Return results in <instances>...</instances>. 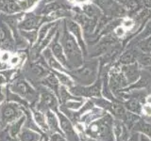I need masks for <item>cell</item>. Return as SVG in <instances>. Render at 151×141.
<instances>
[{"mask_svg": "<svg viewBox=\"0 0 151 141\" xmlns=\"http://www.w3.org/2000/svg\"><path fill=\"white\" fill-rule=\"evenodd\" d=\"M21 35L23 37L27 38V39L30 41V43H32L33 41H35L36 39H37V36H38V32L37 30H28V31H26V30H21Z\"/></svg>", "mask_w": 151, "mask_h": 141, "instance_id": "cell-40", "label": "cell"}, {"mask_svg": "<svg viewBox=\"0 0 151 141\" xmlns=\"http://www.w3.org/2000/svg\"><path fill=\"white\" fill-rule=\"evenodd\" d=\"M40 24H41L40 16L33 15V14H27L25 20L22 21L18 25V27L20 30H32V29H37Z\"/></svg>", "mask_w": 151, "mask_h": 141, "instance_id": "cell-19", "label": "cell"}, {"mask_svg": "<svg viewBox=\"0 0 151 141\" xmlns=\"http://www.w3.org/2000/svg\"><path fill=\"white\" fill-rule=\"evenodd\" d=\"M147 69H149V70H150V72H151V67H150V68H147Z\"/></svg>", "mask_w": 151, "mask_h": 141, "instance_id": "cell-51", "label": "cell"}, {"mask_svg": "<svg viewBox=\"0 0 151 141\" xmlns=\"http://www.w3.org/2000/svg\"><path fill=\"white\" fill-rule=\"evenodd\" d=\"M124 8L127 12V16H132L135 13L140 11L142 9H144V5L142 0H127V3L124 5Z\"/></svg>", "mask_w": 151, "mask_h": 141, "instance_id": "cell-26", "label": "cell"}, {"mask_svg": "<svg viewBox=\"0 0 151 141\" xmlns=\"http://www.w3.org/2000/svg\"><path fill=\"white\" fill-rule=\"evenodd\" d=\"M61 45L64 51V55L69 64L70 70L78 69L84 63L83 52L78 45L75 37L68 31L66 24L64 23V28L61 36Z\"/></svg>", "mask_w": 151, "mask_h": 141, "instance_id": "cell-2", "label": "cell"}, {"mask_svg": "<svg viewBox=\"0 0 151 141\" xmlns=\"http://www.w3.org/2000/svg\"><path fill=\"white\" fill-rule=\"evenodd\" d=\"M141 70L142 68L137 63V61L132 64L121 65V72L125 75L127 81L129 83V86L135 83L139 79L141 74Z\"/></svg>", "mask_w": 151, "mask_h": 141, "instance_id": "cell-13", "label": "cell"}, {"mask_svg": "<svg viewBox=\"0 0 151 141\" xmlns=\"http://www.w3.org/2000/svg\"><path fill=\"white\" fill-rule=\"evenodd\" d=\"M121 41V39L117 38L113 33L108 35H104L100 38V40L96 41V44L94 45V48L92 54L89 55V58H97L103 54H105L108 50H110L111 47L116 44L117 42Z\"/></svg>", "mask_w": 151, "mask_h": 141, "instance_id": "cell-5", "label": "cell"}, {"mask_svg": "<svg viewBox=\"0 0 151 141\" xmlns=\"http://www.w3.org/2000/svg\"><path fill=\"white\" fill-rule=\"evenodd\" d=\"M79 141H92L90 138L86 137V136H84V137H80V140Z\"/></svg>", "mask_w": 151, "mask_h": 141, "instance_id": "cell-47", "label": "cell"}, {"mask_svg": "<svg viewBox=\"0 0 151 141\" xmlns=\"http://www.w3.org/2000/svg\"><path fill=\"white\" fill-rule=\"evenodd\" d=\"M55 25H57V23H55V22H49L48 24H46V25H45L44 26L41 28V30L39 32V39H38V43L41 42L42 40L45 39V34L47 33V31H48V29H51V28L53 27Z\"/></svg>", "mask_w": 151, "mask_h": 141, "instance_id": "cell-38", "label": "cell"}, {"mask_svg": "<svg viewBox=\"0 0 151 141\" xmlns=\"http://www.w3.org/2000/svg\"><path fill=\"white\" fill-rule=\"evenodd\" d=\"M35 1L36 0H23V1H18V5L20 6L21 9L26 11V9H29L35 3Z\"/></svg>", "mask_w": 151, "mask_h": 141, "instance_id": "cell-41", "label": "cell"}, {"mask_svg": "<svg viewBox=\"0 0 151 141\" xmlns=\"http://www.w3.org/2000/svg\"><path fill=\"white\" fill-rule=\"evenodd\" d=\"M150 17H151V9H150Z\"/></svg>", "mask_w": 151, "mask_h": 141, "instance_id": "cell-50", "label": "cell"}, {"mask_svg": "<svg viewBox=\"0 0 151 141\" xmlns=\"http://www.w3.org/2000/svg\"><path fill=\"white\" fill-rule=\"evenodd\" d=\"M59 118L60 127L63 132V135L67 141H79L80 136L78 134V131L76 129L73 122L66 117L63 112H56Z\"/></svg>", "mask_w": 151, "mask_h": 141, "instance_id": "cell-7", "label": "cell"}, {"mask_svg": "<svg viewBox=\"0 0 151 141\" xmlns=\"http://www.w3.org/2000/svg\"><path fill=\"white\" fill-rule=\"evenodd\" d=\"M42 83L46 85L47 87L50 88L52 90L55 92V94L59 97V89H60V81L58 77L56 76L54 73H49L42 80Z\"/></svg>", "mask_w": 151, "mask_h": 141, "instance_id": "cell-25", "label": "cell"}, {"mask_svg": "<svg viewBox=\"0 0 151 141\" xmlns=\"http://www.w3.org/2000/svg\"><path fill=\"white\" fill-rule=\"evenodd\" d=\"M140 141H151V138L144 134H140Z\"/></svg>", "mask_w": 151, "mask_h": 141, "instance_id": "cell-44", "label": "cell"}, {"mask_svg": "<svg viewBox=\"0 0 151 141\" xmlns=\"http://www.w3.org/2000/svg\"><path fill=\"white\" fill-rule=\"evenodd\" d=\"M112 132L115 141H127L131 134V131L124 124V122L116 119L113 120Z\"/></svg>", "mask_w": 151, "mask_h": 141, "instance_id": "cell-17", "label": "cell"}, {"mask_svg": "<svg viewBox=\"0 0 151 141\" xmlns=\"http://www.w3.org/2000/svg\"><path fill=\"white\" fill-rule=\"evenodd\" d=\"M40 139V135L29 129L21 130L20 141H38Z\"/></svg>", "mask_w": 151, "mask_h": 141, "instance_id": "cell-30", "label": "cell"}, {"mask_svg": "<svg viewBox=\"0 0 151 141\" xmlns=\"http://www.w3.org/2000/svg\"><path fill=\"white\" fill-rule=\"evenodd\" d=\"M60 31H57L56 36L54 38L53 41H52L51 44V50H52V54L54 55V56L59 60V62L61 63V65L63 66L64 68L67 69V70H70L69 64L67 62V59H66V56L64 55V51L63 48V45L60 43L59 39H60Z\"/></svg>", "mask_w": 151, "mask_h": 141, "instance_id": "cell-15", "label": "cell"}, {"mask_svg": "<svg viewBox=\"0 0 151 141\" xmlns=\"http://www.w3.org/2000/svg\"><path fill=\"white\" fill-rule=\"evenodd\" d=\"M135 45L137 46V48L141 52H143V53H151V36L138 41Z\"/></svg>", "mask_w": 151, "mask_h": 141, "instance_id": "cell-33", "label": "cell"}, {"mask_svg": "<svg viewBox=\"0 0 151 141\" xmlns=\"http://www.w3.org/2000/svg\"><path fill=\"white\" fill-rule=\"evenodd\" d=\"M19 116H20V110L16 103H9L3 105L1 109V120L5 123L15 121Z\"/></svg>", "mask_w": 151, "mask_h": 141, "instance_id": "cell-14", "label": "cell"}, {"mask_svg": "<svg viewBox=\"0 0 151 141\" xmlns=\"http://www.w3.org/2000/svg\"><path fill=\"white\" fill-rule=\"evenodd\" d=\"M45 120H46V124L48 126V129H50L53 132H56V133L63 135V132L60 130V127L58 115H56L54 111L47 110L45 113Z\"/></svg>", "mask_w": 151, "mask_h": 141, "instance_id": "cell-21", "label": "cell"}, {"mask_svg": "<svg viewBox=\"0 0 151 141\" xmlns=\"http://www.w3.org/2000/svg\"><path fill=\"white\" fill-rule=\"evenodd\" d=\"M58 106H59V101L56 98L52 92L45 91L44 93H42L41 96V102L39 103V109L42 110H51L54 111L55 113L58 112Z\"/></svg>", "mask_w": 151, "mask_h": 141, "instance_id": "cell-16", "label": "cell"}, {"mask_svg": "<svg viewBox=\"0 0 151 141\" xmlns=\"http://www.w3.org/2000/svg\"><path fill=\"white\" fill-rule=\"evenodd\" d=\"M66 26H67L68 31L72 34L75 39L77 40L78 45L80 46V48L83 51V55L87 56V49H86V44H85L84 40H83V36H82V29L81 27L79 26L78 23H76L73 19L68 18L64 20Z\"/></svg>", "mask_w": 151, "mask_h": 141, "instance_id": "cell-11", "label": "cell"}, {"mask_svg": "<svg viewBox=\"0 0 151 141\" xmlns=\"http://www.w3.org/2000/svg\"><path fill=\"white\" fill-rule=\"evenodd\" d=\"M0 9L9 13H13L20 11L21 8L13 0H0Z\"/></svg>", "mask_w": 151, "mask_h": 141, "instance_id": "cell-27", "label": "cell"}, {"mask_svg": "<svg viewBox=\"0 0 151 141\" xmlns=\"http://www.w3.org/2000/svg\"><path fill=\"white\" fill-rule=\"evenodd\" d=\"M127 141H140V134L137 132H131L130 136Z\"/></svg>", "mask_w": 151, "mask_h": 141, "instance_id": "cell-42", "label": "cell"}, {"mask_svg": "<svg viewBox=\"0 0 151 141\" xmlns=\"http://www.w3.org/2000/svg\"><path fill=\"white\" fill-rule=\"evenodd\" d=\"M137 63L141 68H150L151 67V53H143L141 52L137 58Z\"/></svg>", "mask_w": 151, "mask_h": 141, "instance_id": "cell-32", "label": "cell"}, {"mask_svg": "<svg viewBox=\"0 0 151 141\" xmlns=\"http://www.w3.org/2000/svg\"><path fill=\"white\" fill-rule=\"evenodd\" d=\"M139 89H145L151 93V72L147 68H142L139 79L135 83L122 89V91L129 92L131 90H139Z\"/></svg>", "mask_w": 151, "mask_h": 141, "instance_id": "cell-8", "label": "cell"}, {"mask_svg": "<svg viewBox=\"0 0 151 141\" xmlns=\"http://www.w3.org/2000/svg\"><path fill=\"white\" fill-rule=\"evenodd\" d=\"M6 82H7V78L3 74L0 73V85H4Z\"/></svg>", "mask_w": 151, "mask_h": 141, "instance_id": "cell-45", "label": "cell"}, {"mask_svg": "<svg viewBox=\"0 0 151 141\" xmlns=\"http://www.w3.org/2000/svg\"><path fill=\"white\" fill-rule=\"evenodd\" d=\"M53 73L56 74V76L58 77L60 83L63 85V86H65L66 88H68L75 86V84H76L75 81L68 73L58 72V70H53Z\"/></svg>", "mask_w": 151, "mask_h": 141, "instance_id": "cell-28", "label": "cell"}, {"mask_svg": "<svg viewBox=\"0 0 151 141\" xmlns=\"http://www.w3.org/2000/svg\"><path fill=\"white\" fill-rule=\"evenodd\" d=\"M131 132H137L139 134H144L151 138V123L142 117L134 124Z\"/></svg>", "mask_w": 151, "mask_h": 141, "instance_id": "cell-23", "label": "cell"}, {"mask_svg": "<svg viewBox=\"0 0 151 141\" xmlns=\"http://www.w3.org/2000/svg\"><path fill=\"white\" fill-rule=\"evenodd\" d=\"M25 122V117H21L18 120L13 121V123L12 124L11 128H9V133L12 137H14L15 135H17L22 130V125Z\"/></svg>", "mask_w": 151, "mask_h": 141, "instance_id": "cell-34", "label": "cell"}, {"mask_svg": "<svg viewBox=\"0 0 151 141\" xmlns=\"http://www.w3.org/2000/svg\"><path fill=\"white\" fill-rule=\"evenodd\" d=\"M114 118L110 113L90 123L84 129V135L96 141H115L112 132Z\"/></svg>", "mask_w": 151, "mask_h": 141, "instance_id": "cell-1", "label": "cell"}, {"mask_svg": "<svg viewBox=\"0 0 151 141\" xmlns=\"http://www.w3.org/2000/svg\"><path fill=\"white\" fill-rule=\"evenodd\" d=\"M77 1H78V2H85V1H87V0H77Z\"/></svg>", "mask_w": 151, "mask_h": 141, "instance_id": "cell-49", "label": "cell"}, {"mask_svg": "<svg viewBox=\"0 0 151 141\" xmlns=\"http://www.w3.org/2000/svg\"><path fill=\"white\" fill-rule=\"evenodd\" d=\"M31 70L33 74H35L37 77H45L47 74L49 73V72L45 68L42 67V65H40L39 63H33L31 64Z\"/></svg>", "mask_w": 151, "mask_h": 141, "instance_id": "cell-35", "label": "cell"}, {"mask_svg": "<svg viewBox=\"0 0 151 141\" xmlns=\"http://www.w3.org/2000/svg\"><path fill=\"white\" fill-rule=\"evenodd\" d=\"M3 100H4V95H3V93L0 91V103H1Z\"/></svg>", "mask_w": 151, "mask_h": 141, "instance_id": "cell-48", "label": "cell"}, {"mask_svg": "<svg viewBox=\"0 0 151 141\" xmlns=\"http://www.w3.org/2000/svg\"><path fill=\"white\" fill-rule=\"evenodd\" d=\"M107 113L108 112L102 109V108L94 106L93 109H91L89 112H87L86 114H84L81 117V119H80V123H82V125L84 127H86L90 123H92L93 121L101 119V118L105 116Z\"/></svg>", "mask_w": 151, "mask_h": 141, "instance_id": "cell-18", "label": "cell"}, {"mask_svg": "<svg viewBox=\"0 0 151 141\" xmlns=\"http://www.w3.org/2000/svg\"><path fill=\"white\" fill-rule=\"evenodd\" d=\"M123 50H124V48H123L122 41L117 42V43L113 45L110 50H108L105 54H103L102 56H99V58H97L99 61V68H102L104 66L109 65V64L116 63V61L119 58Z\"/></svg>", "mask_w": 151, "mask_h": 141, "instance_id": "cell-9", "label": "cell"}, {"mask_svg": "<svg viewBox=\"0 0 151 141\" xmlns=\"http://www.w3.org/2000/svg\"><path fill=\"white\" fill-rule=\"evenodd\" d=\"M140 53L141 51L137 48L136 45H131V46L127 45L123 50L119 58L116 61V63L119 65H127V64L134 63L137 61V58H138Z\"/></svg>", "mask_w": 151, "mask_h": 141, "instance_id": "cell-12", "label": "cell"}, {"mask_svg": "<svg viewBox=\"0 0 151 141\" xmlns=\"http://www.w3.org/2000/svg\"><path fill=\"white\" fill-rule=\"evenodd\" d=\"M115 2H117L118 4H120V5H122L123 7H124V5L127 3V0H114Z\"/></svg>", "mask_w": 151, "mask_h": 141, "instance_id": "cell-46", "label": "cell"}, {"mask_svg": "<svg viewBox=\"0 0 151 141\" xmlns=\"http://www.w3.org/2000/svg\"><path fill=\"white\" fill-rule=\"evenodd\" d=\"M122 103L127 111L134 113V114H137V115H140V116H142V114H143L144 103L141 101H139L138 99H136L134 97H129Z\"/></svg>", "mask_w": 151, "mask_h": 141, "instance_id": "cell-20", "label": "cell"}, {"mask_svg": "<svg viewBox=\"0 0 151 141\" xmlns=\"http://www.w3.org/2000/svg\"><path fill=\"white\" fill-rule=\"evenodd\" d=\"M85 100H70L68 102L64 103L63 106L66 107L69 110L72 111H78L80 107L83 105Z\"/></svg>", "mask_w": 151, "mask_h": 141, "instance_id": "cell-36", "label": "cell"}, {"mask_svg": "<svg viewBox=\"0 0 151 141\" xmlns=\"http://www.w3.org/2000/svg\"><path fill=\"white\" fill-rule=\"evenodd\" d=\"M34 119L38 123V125L41 126V128L45 129V130L48 129V126H47V124H46V120H45V115H42V113L36 111V112H34Z\"/></svg>", "mask_w": 151, "mask_h": 141, "instance_id": "cell-39", "label": "cell"}, {"mask_svg": "<svg viewBox=\"0 0 151 141\" xmlns=\"http://www.w3.org/2000/svg\"><path fill=\"white\" fill-rule=\"evenodd\" d=\"M66 9L63 4L60 3H58V2H53V3H50L48 5H46V6L42 9V14H48V13H51L55 11H58V9Z\"/></svg>", "mask_w": 151, "mask_h": 141, "instance_id": "cell-37", "label": "cell"}, {"mask_svg": "<svg viewBox=\"0 0 151 141\" xmlns=\"http://www.w3.org/2000/svg\"><path fill=\"white\" fill-rule=\"evenodd\" d=\"M144 7L146 9H151V0H142Z\"/></svg>", "mask_w": 151, "mask_h": 141, "instance_id": "cell-43", "label": "cell"}, {"mask_svg": "<svg viewBox=\"0 0 151 141\" xmlns=\"http://www.w3.org/2000/svg\"><path fill=\"white\" fill-rule=\"evenodd\" d=\"M81 11L84 14H86L88 17L93 18V19H96V20H99L103 14L101 9L93 3L84 5V6L81 8Z\"/></svg>", "mask_w": 151, "mask_h": 141, "instance_id": "cell-24", "label": "cell"}, {"mask_svg": "<svg viewBox=\"0 0 151 141\" xmlns=\"http://www.w3.org/2000/svg\"><path fill=\"white\" fill-rule=\"evenodd\" d=\"M73 20L76 23H78L79 26L81 27V29H83V34L86 39L91 35L94 34V31H96L97 22H98V20H96V19L90 18L86 14H84L81 11H78L74 14Z\"/></svg>", "mask_w": 151, "mask_h": 141, "instance_id": "cell-6", "label": "cell"}, {"mask_svg": "<svg viewBox=\"0 0 151 141\" xmlns=\"http://www.w3.org/2000/svg\"><path fill=\"white\" fill-rule=\"evenodd\" d=\"M44 56H45V59L47 60V63H48V65L50 66V68H52L54 70H58V72L68 73V70H65L63 66L61 65V63L59 62V60L57 59L55 56H53V54L51 53L50 49H45L44 52Z\"/></svg>", "mask_w": 151, "mask_h": 141, "instance_id": "cell-22", "label": "cell"}, {"mask_svg": "<svg viewBox=\"0 0 151 141\" xmlns=\"http://www.w3.org/2000/svg\"><path fill=\"white\" fill-rule=\"evenodd\" d=\"M68 74L73 78L77 85L88 86L94 83L98 78L99 74V61L98 58H94L86 61L78 69L68 70Z\"/></svg>", "mask_w": 151, "mask_h": 141, "instance_id": "cell-3", "label": "cell"}, {"mask_svg": "<svg viewBox=\"0 0 151 141\" xmlns=\"http://www.w3.org/2000/svg\"><path fill=\"white\" fill-rule=\"evenodd\" d=\"M58 25V24H57ZM57 25H55L53 27L51 28L50 29V32L48 33V35H47L46 37H45V39H44L42 40L41 42H39V43L37 44V50H36V53L37 54H39V52L40 51H42V49L45 48V47H46V45L49 43V41H51V39H52V37L54 36V34L55 33L58 31L57 29H58V27H57Z\"/></svg>", "mask_w": 151, "mask_h": 141, "instance_id": "cell-31", "label": "cell"}, {"mask_svg": "<svg viewBox=\"0 0 151 141\" xmlns=\"http://www.w3.org/2000/svg\"><path fill=\"white\" fill-rule=\"evenodd\" d=\"M69 91L73 95L81 98H100L102 97V79L98 77L96 82L92 85H88V86L76 84V86L69 88Z\"/></svg>", "mask_w": 151, "mask_h": 141, "instance_id": "cell-4", "label": "cell"}, {"mask_svg": "<svg viewBox=\"0 0 151 141\" xmlns=\"http://www.w3.org/2000/svg\"><path fill=\"white\" fill-rule=\"evenodd\" d=\"M141 118H142V116L134 114V113H131V112L127 110V112H126L124 118H123L122 121L124 122V124L131 131L132 128H133L134 124L141 119Z\"/></svg>", "mask_w": 151, "mask_h": 141, "instance_id": "cell-29", "label": "cell"}, {"mask_svg": "<svg viewBox=\"0 0 151 141\" xmlns=\"http://www.w3.org/2000/svg\"><path fill=\"white\" fill-rule=\"evenodd\" d=\"M12 90L27 100H32L36 97L35 90L24 79H17L16 81H14L12 86Z\"/></svg>", "mask_w": 151, "mask_h": 141, "instance_id": "cell-10", "label": "cell"}]
</instances>
